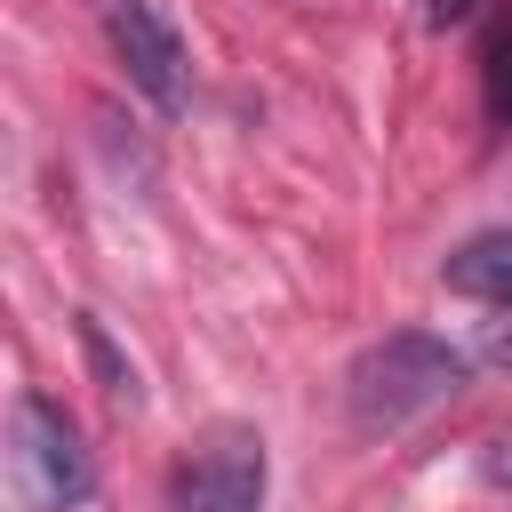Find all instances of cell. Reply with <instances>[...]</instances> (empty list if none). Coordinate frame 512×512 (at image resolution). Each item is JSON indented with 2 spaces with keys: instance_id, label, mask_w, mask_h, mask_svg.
<instances>
[{
  "instance_id": "6da1fadb",
  "label": "cell",
  "mask_w": 512,
  "mask_h": 512,
  "mask_svg": "<svg viewBox=\"0 0 512 512\" xmlns=\"http://www.w3.org/2000/svg\"><path fill=\"white\" fill-rule=\"evenodd\" d=\"M464 376H472V360H464L448 336L392 328V336H376V344L352 360L344 400H352V424H360V432H400L408 416H424V408L456 400V392H464Z\"/></svg>"
},
{
  "instance_id": "7a4b0ae2",
  "label": "cell",
  "mask_w": 512,
  "mask_h": 512,
  "mask_svg": "<svg viewBox=\"0 0 512 512\" xmlns=\"http://www.w3.org/2000/svg\"><path fill=\"white\" fill-rule=\"evenodd\" d=\"M16 480H24V496L40 512H72L96 488L88 440H80V424L48 392H16Z\"/></svg>"
},
{
  "instance_id": "3957f363",
  "label": "cell",
  "mask_w": 512,
  "mask_h": 512,
  "mask_svg": "<svg viewBox=\"0 0 512 512\" xmlns=\"http://www.w3.org/2000/svg\"><path fill=\"white\" fill-rule=\"evenodd\" d=\"M168 504H176V512H256V504H264V440H256L248 424L208 432V440L176 464Z\"/></svg>"
},
{
  "instance_id": "277c9868",
  "label": "cell",
  "mask_w": 512,
  "mask_h": 512,
  "mask_svg": "<svg viewBox=\"0 0 512 512\" xmlns=\"http://www.w3.org/2000/svg\"><path fill=\"white\" fill-rule=\"evenodd\" d=\"M104 32L152 112H184V40L152 0H104Z\"/></svg>"
},
{
  "instance_id": "5b68a950",
  "label": "cell",
  "mask_w": 512,
  "mask_h": 512,
  "mask_svg": "<svg viewBox=\"0 0 512 512\" xmlns=\"http://www.w3.org/2000/svg\"><path fill=\"white\" fill-rule=\"evenodd\" d=\"M440 280L456 288V296H480V304H512V232H472L448 264H440Z\"/></svg>"
},
{
  "instance_id": "8992f818",
  "label": "cell",
  "mask_w": 512,
  "mask_h": 512,
  "mask_svg": "<svg viewBox=\"0 0 512 512\" xmlns=\"http://www.w3.org/2000/svg\"><path fill=\"white\" fill-rule=\"evenodd\" d=\"M72 336H80V352H88V368H96V392H104L112 408H136V400H144V384H136V368L120 360V344L104 336V320H96V312H80V320H72Z\"/></svg>"
},
{
  "instance_id": "52a82bcc",
  "label": "cell",
  "mask_w": 512,
  "mask_h": 512,
  "mask_svg": "<svg viewBox=\"0 0 512 512\" xmlns=\"http://www.w3.org/2000/svg\"><path fill=\"white\" fill-rule=\"evenodd\" d=\"M488 120L512 128V16H504L496 40H488Z\"/></svg>"
},
{
  "instance_id": "ba28073f",
  "label": "cell",
  "mask_w": 512,
  "mask_h": 512,
  "mask_svg": "<svg viewBox=\"0 0 512 512\" xmlns=\"http://www.w3.org/2000/svg\"><path fill=\"white\" fill-rule=\"evenodd\" d=\"M488 360L512 368V304H496V320H488Z\"/></svg>"
},
{
  "instance_id": "9c48e42d",
  "label": "cell",
  "mask_w": 512,
  "mask_h": 512,
  "mask_svg": "<svg viewBox=\"0 0 512 512\" xmlns=\"http://www.w3.org/2000/svg\"><path fill=\"white\" fill-rule=\"evenodd\" d=\"M472 8H480V0H424V16H432V24H456V16H472Z\"/></svg>"
},
{
  "instance_id": "30bf717a",
  "label": "cell",
  "mask_w": 512,
  "mask_h": 512,
  "mask_svg": "<svg viewBox=\"0 0 512 512\" xmlns=\"http://www.w3.org/2000/svg\"><path fill=\"white\" fill-rule=\"evenodd\" d=\"M488 480H496V488H512V448H488Z\"/></svg>"
}]
</instances>
